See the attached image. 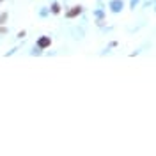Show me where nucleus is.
Wrapping results in <instances>:
<instances>
[{
    "label": "nucleus",
    "mask_w": 156,
    "mask_h": 156,
    "mask_svg": "<svg viewBox=\"0 0 156 156\" xmlns=\"http://www.w3.org/2000/svg\"><path fill=\"white\" fill-rule=\"evenodd\" d=\"M80 12H82V7H73L71 11H68L66 16H68V18H75V16H78Z\"/></svg>",
    "instance_id": "1"
},
{
    "label": "nucleus",
    "mask_w": 156,
    "mask_h": 156,
    "mask_svg": "<svg viewBox=\"0 0 156 156\" xmlns=\"http://www.w3.org/2000/svg\"><path fill=\"white\" fill-rule=\"evenodd\" d=\"M37 46L39 48H46V46H50V37H41L37 41Z\"/></svg>",
    "instance_id": "2"
},
{
    "label": "nucleus",
    "mask_w": 156,
    "mask_h": 156,
    "mask_svg": "<svg viewBox=\"0 0 156 156\" xmlns=\"http://www.w3.org/2000/svg\"><path fill=\"white\" fill-rule=\"evenodd\" d=\"M110 5H112V11H121L122 9V2H119V0H114V2H112V4H110Z\"/></svg>",
    "instance_id": "3"
},
{
    "label": "nucleus",
    "mask_w": 156,
    "mask_h": 156,
    "mask_svg": "<svg viewBox=\"0 0 156 156\" xmlns=\"http://www.w3.org/2000/svg\"><path fill=\"white\" fill-rule=\"evenodd\" d=\"M51 11H53V12H58V11H60V5H58L57 2H55V4L51 5Z\"/></svg>",
    "instance_id": "4"
},
{
    "label": "nucleus",
    "mask_w": 156,
    "mask_h": 156,
    "mask_svg": "<svg viewBox=\"0 0 156 156\" xmlns=\"http://www.w3.org/2000/svg\"><path fill=\"white\" fill-rule=\"evenodd\" d=\"M5 18H7V14H5V12H4V14H0V23H4Z\"/></svg>",
    "instance_id": "5"
}]
</instances>
